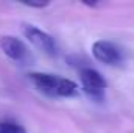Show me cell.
Listing matches in <instances>:
<instances>
[{
    "instance_id": "cell-5",
    "label": "cell",
    "mask_w": 134,
    "mask_h": 133,
    "mask_svg": "<svg viewBox=\"0 0 134 133\" xmlns=\"http://www.w3.org/2000/svg\"><path fill=\"white\" fill-rule=\"evenodd\" d=\"M91 50H92V55L97 61L108 64V66H120L125 60L123 50L111 41H104V39L95 41L92 44Z\"/></svg>"
},
{
    "instance_id": "cell-7",
    "label": "cell",
    "mask_w": 134,
    "mask_h": 133,
    "mask_svg": "<svg viewBox=\"0 0 134 133\" xmlns=\"http://www.w3.org/2000/svg\"><path fill=\"white\" fill-rule=\"evenodd\" d=\"M24 5H25V6H31V8H45V6H48V3H47V2H44V3H33V2H25Z\"/></svg>"
},
{
    "instance_id": "cell-4",
    "label": "cell",
    "mask_w": 134,
    "mask_h": 133,
    "mask_svg": "<svg viewBox=\"0 0 134 133\" xmlns=\"http://www.w3.org/2000/svg\"><path fill=\"white\" fill-rule=\"evenodd\" d=\"M22 33L28 39V42L33 44L42 53H45L48 57H56L58 55V45H56V41L52 34L45 33L44 30L34 27L31 24H24L22 25Z\"/></svg>"
},
{
    "instance_id": "cell-3",
    "label": "cell",
    "mask_w": 134,
    "mask_h": 133,
    "mask_svg": "<svg viewBox=\"0 0 134 133\" xmlns=\"http://www.w3.org/2000/svg\"><path fill=\"white\" fill-rule=\"evenodd\" d=\"M80 81H81V88L86 93V96H89L95 102H103L106 97V80L103 78L98 70L92 69V67H83L80 70Z\"/></svg>"
},
{
    "instance_id": "cell-1",
    "label": "cell",
    "mask_w": 134,
    "mask_h": 133,
    "mask_svg": "<svg viewBox=\"0 0 134 133\" xmlns=\"http://www.w3.org/2000/svg\"><path fill=\"white\" fill-rule=\"evenodd\" d=\"M28 80L34 86L36 91L41 94L52 97V99H66V97H75L78 94V86L75 81L58 77L55 74L47 72H31L28 74Z\"/></svg>"
},
{
    "instance_id": "cell-6",
    "label": "cell",
    "mask_w": 134,
    "mask_h": 133,
    "mask_svg": "<svg viewBox=\"0 0 134 133\" xmlns=\"http://www.w3.org/2000/svg\"><path fill=\"white\" fill-rule=\"evenodd\" d=\"M0 133H27V130L14 121H0Z\"/></svg>"
},
{
    "instance_id": "cell-2",
    "label": "cell",
    "mask_w": 134,
    "mask_h": 133,
    "mask_svg": "<svg viewBox=\"0 0 134 133\" xmlns=\"http://www.w3.org/2000/svg\"><path fill=\"white\" fill-rule=\"evenodd\" d=\"M0 50L3 52L5 57H8L11 61L17 64H31L33 61V55L30 49L17 36H11V34L0 36Z\"/></svg>"
}]
</instances>
